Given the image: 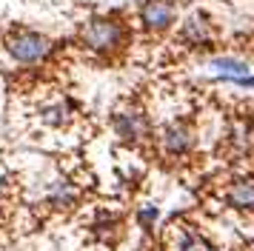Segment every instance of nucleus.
<instances>
[{"label":"nucleus","instance_id":"f257e3e1","mask_svg":"<svg viewBox=\"0 0 254 251\" xmlns=\"http://www.w3.org/2000/svg\"><path fill=\"white\" fill-rule=\"evenodd\" d=\"M77 40L86 52L100 57H115L120 55L123 49L131 40V29L128 23L117 14V11H109V14H94L80 26V34Z\"/></svg>","mask_w":254,"mask_h":251},{"label":"nucleus","instance_id":"f03ea898","mask_svg":"<svg viewBox=\"0 0 254 251\" xmlns=\"http://www.w3.org/2000/svg\"><path fill=\"white\" fill-rule=\"evenodd\" d=\"M3 49L12 57L17 66H40L46 63L52 52H55V40L49 34L37 32V29H26V26H14L3 37Z\"/></svg>","mask_w":254,"mask_h":251},{"label":"nucleus","instance_id":"7ed1b4c3","mask_svg":"<svg viewBox=\"0 0 254 251\" xmlns=\"http://www.w3.org/2000/svg\"><path fill=\"white\" fill-rule=\"evenodd\" d=\"M137 23L146 34H166L177 23L174 0H143L137 6Z\"/></svg>","mask_w":254,"mask_h":251},{"label":"nucleus","instance_id":"20e7f679","mask_svg":"<svg viewBox=\"0 0 254 251\" xmlns=\"http://www.w3.org/2000/svg\"><path fill=\"white\" fill-rule=\"evenodd\" d=\"M177 40L191 49V52H200V49H211L214 46V23L208 17L206 11H194L189 14L180 29H177Z\"/></svg>","mask_w":254,"mask_h":251},{"label":"nucleus","instance_id":"39448f33","mask_svg":"<svg viewBox=\"0 0 254 251\" xmlns=\"http://www.w3.org/2000/svg\"><path fill=\"white\" fill-rule=\"evenodd\" d=\"M112 128L123 143H140L143 137H149L151 123L140 109H120L112 117Z\"/></svg>","mask_w":254,"mask_h":251},{"label":"nucleus","instance_id":"423d86ee","mask_svg":"<svg viewBox=\"0 0 254 251\" xmlns=\"http://www.w3.org/2000/svg\"><path fill=\"white\" fill-rule=\"evenodd\" d=\"M160 146L169 157H183V154H189L191 146H194V134H191V128L183 126V123H169L160 131Z\"/></svg>","mask_w":254,"mask_h":251},{"label":"nucleus","instance_id":"0eeeda50","mask_svg":"<svg viewBox=\"0 0 254 251\" xmlns=\"http://www.w3.org/2000/svg\"><path fill=\"white\" fill-rule=\"evenodd\" d=\"M208 68L214 71V77L223 80V83H231V80L237 77H246V74H252V66L240 60V57H231V55H217L208 60Z\"/></svg>","mask_w":254,"mask_h":251},{"label":"nucleus","instance_id":"6e6552de","mask_svg":"<svg viewBox=\"0 0 254 251\" xmlns=\"http://www.w3.org/2000/svg\"><path fill=\"white\" fill-rule=\"evenodd\" d=\"M226 143H229L237 154H246L254 148V123L246 117H234L226 131Z\"/></svg>","mask_w":254,"mask_h":251},{"label":"nucleus","instance_id":"1a4fd4ad","mask_svg":"<svg viewBox=\"0 0 254 251\" xmlns=\"http://www.w3.org/2000/svg\"><path fill=\"white\" fill-rule=\"evenodd\" d=\"M226 203L237 211H254V177H240L226 188Z\"/></svg>","mask_w":254,"mask_h":251},{"label":"nucleus","instance_id":"9d476101","mask_svg":"<svg viewBox=\"0 0 254 251\" xmlns=\"http://www.w3.org/2000/svg\"><path fill=\"white\" fill-rule=\"evenodd\" d=\"M40 117L46 120L49 126H66L71 117V103L69 100H55L40 109Z\"/></svg>","mask_w":254,"mask_h":251},{"label":"nucleus","instance_id":"9b49d317","mask_svg":"<svg viewBox=\"0 0 254 251\" xmlns=\"http://www.w3.org/2000/svg\"><path fill=\"white\" fill-rule=\"evenodd\" d=\"M177 251H220V249H214V246H211V243H208L206 237H200L197 231H191V228H186L183 234H180Z\"/></svg>","mask_w":254,"mask_h":251},{"label":"nucleus","instance_id":"f8f14e48","mask_svg":"<svg viewBox=\"0 0 254 251\" xmlns=\"http://www.w3.org/2000/svg\"><path fill=\"white\" fill-rule=\"evenodd\" d=\"M74 200H77V194H74V188H71L69 183H55L52 191H49V203L58 205V208H66V205H71Z\"/></svg>","mask_w":254,"mask_h":251},{"label":"nucleus","instance_id":"ddd939ff","mask_svg":"<svg viewBox=\"0 0 254 251\" xmlns=\"http://www.w3.org/2000/svg\"><path fill=\"white\" fill-rule=\"evenodd\" d=\"M157 214H160V211H157V205H146V208H140V214H137L140 226H146V228H149L151 223L157 220Z\"/></svg>","mask_w":254,"mask_h":251}]
</instances>
